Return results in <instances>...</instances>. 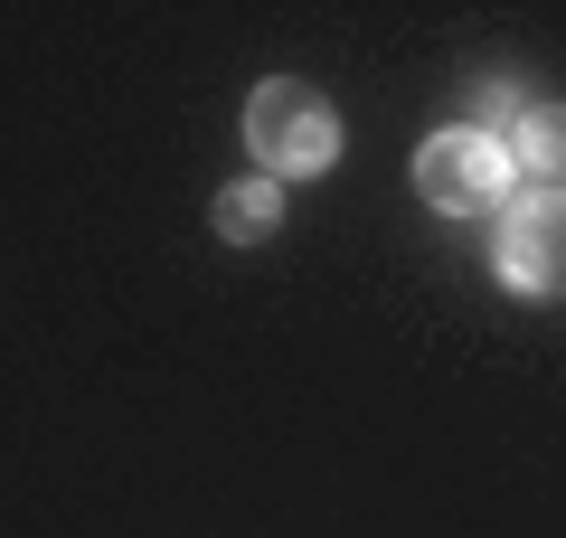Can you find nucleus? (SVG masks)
Listing matches in <instances>:
<instances>
[{"instance_id":"nucleus-3","label":"nucleus","mask_w":566,"mask_h":538,"mask_svg":"<svg viewBox=\"0 0 566 538\" xmlns=\"http://www.w3.org/2000/svg\"><path fill=\"white\" fill-rule=\"evenodd\" d=\"M501 283L510 293H566V189H538V199L510 208Z\"/></svg>"},{"instance_id":"nucleus-2","label":"nucleus","mask_w":566,"mask_h":538,"mask_svg":"<svg viewBox=\"0 0 566 538\" xmlns=\"http://www.w3.org/2000/svg\"><path fill=\"white\" fill-rule=\"evenodd\" d=\"M416 189L424 208H444V218H472V208H501L510 189V152L491 133H434L416 152Z\"/></svg>"},{"instance_id":"nucleus-4","label":"nucleus","mask_w":566,"mask_h":538,"mask_svg":"<svg viewBox=\"0 0 566 538\" xmlns=\"http://www.w3.org/2000/svg\"><path fill=\"white\" fill-rule=\"evenodd\" d=\"M283 227V189L274 179H237L218 199V237H237V246H255V237H274Z\"/></svg>"},{"instance_id":"nucleus-1","label":"nucleus","mask_w":566,"mask_h":538,"mask_svg":"<svg viewBox=\"0 0 566 538\" xmlns=\"http://www.w3.org/2000/svg\"><path fill=\"white\" fill-rule=\"evenodd\" d=\"M245 142H255V161H264L274 179H312V170L340 161V114H331L322 85L274 76V85L245 95Z\"/></svg>"},{"instance_id":"nucleus-5","label":"nucleus","mask_w":566,"mask_h":538,"mask_svg":"<svg viewBox=\"0 0 566 538\" xmlns=\"http://www.w3.org/2000/svg\"><path fill=\"white\" fill-rule=\"evenodd\" d=\"M510 152H520L528 170L566 179V104H538V114H520V123H510Z\"/></svg>"},{"instance_id":"nucleus-6","label":"nucleus","mask_w":566,"mask_h":538,"mask_svg":"<svg viewBox=\"0 0 566 538\" xmlns=\"http://www.w3.org/2000/svg\"><path fill=\"white\" fill-rule=\"evenodd\" d=\"M472 114H482V123H491V114H510V123H520L528 104H520V85H501V76H482V85H472Z\"/></svg>"}]
</instances>
